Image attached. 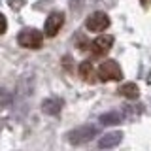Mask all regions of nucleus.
<instances>
[{"label":"nucleus","mask_w":151,"mask_h":151,"mask_svg":"<svg viewBox=\"0 0 151 151\" xmlns=\"http://www.w3.org/2000/svg\"><path fill=\"white\" fill-rule=\"evenodd\" d=\"M113 45V36H98L96 40H93L91 51L94 57H104Z\"/></svg>","instance_id":"423d86ee"},{"label":"nucleus","mask_w":151,"mask_h":151,"mask_svg":"<svg viewBox=\"0 0 151 151\" xmlns=\"http://www.w3.org/2000/svg\"><path fill=\"white\" fill-rule=\"evenodd\" d=\"M140 4H142V8H149L151 0H140Z\"/></svg>","instance_id":"4468645a"},{"label":"nucleus","mask_w":151,"mask_h":151,"mask_svg":"<svg viewBox=\"0 0 151 151\" xmlns=\"http://www.w3.org/2000/svg\"><path fill=\"white\" fill-rule=\"evenodd\" d=\"M98 134V127L96 125H83V127H78V129L70 130L66 134V138L72 145H83L87 142H91L94 136Z\"/></svg>","instance_id":"f257e3e1"},{"label":"nucleus","mask_w":151,"mask_h":151,"mask_svg":"<svg viewBox=\"0 0 151 151\" xmlns=\"http://www.w3.org/2000/svg\"><path fill=\"white\" fill-rule=\"evenodd\" d=\"M85 27H87V30H91V32H102V30H106V28L110 27V17H108L104 12H94L85 19Z\"/></svg>","instance_id":"20e7f679"},{"label":"nucleus","mask_w":151,"mask_h":151,"mask_svg":"<svg viewBox=\"0 0 151 151\" xmlns=\"http://www.w3.org/2000/svg\"><path fill=\"white\" fill-rule=\"evenodd\" d=\"M123 140V132L119 130H113V132H108V134H104L100 140H98V147L100 149H111L115 147V145H119Z\"/></svg>","instance_id":"0eeeda50"},{"label":"nucleus","mask_w":151,"mask_h":151,"mask_svg":"<svg viewBox=\"0 0 151 151\" xmlns=\"http://www.w3.org/2000/svg\"><path fill=\"white\" fill-rule=\"evenodd\" d=\"M6 28H8V21H6V17L0 13V34H4V32H6Z\"/></svg>","instance_id":"ddd939ff"},{"label":"nucleus","mask_w":151,"mask_h":151,"mask_svg":"<svg viewBox=\"0 0 151 151\" xmlns=\"http://www.w3.org/2000/svg\"><path fill=\"white\" fill-rule=\"evenodd\" d=\"M78 72H79V78L83 79V81H87V83H94V68H93V64H91V60H83L81 64H79V68H78Z\"/></svg>","instance_id":"1a4fd4ad"},{"label":"nucleus","mask_w":151,"mask_h":151,"mask_svg":"<svg viewBox=\"0 0 151 151\" xmlns=\"http://www.w3.org/2000/svg\"><path fill=\"white\" fill-rule=\"evenodd\" d=\"M119 94L125 98H129V100H136V98L140 96V89L136 83H125L119 87Z\"/></svg>","instance_id":"9d476101"},{"label":"nucleus","mask_w":151,"mask_h":151,"mask_svg":"<svg viewBox=\"0 0 151 151\" xmlns=\"http://www.w3.org/2000/svg\"><path fill=\"white\" fill-rule=\"evenodd\" d=\"M121 119H123V117L117 111H110V113L100 115V123H102V125H117V123H121Z\"/></svg>","instance_id":"9b49d317"},{"label":"nucleus","mask_w":151,"mask_h":151,"mask_svg":"<svg viewBox=\"0 0 151 151\" xmlns=\"http://www.w3.org/2000/svg\"><path fill=\"white\" fill-rule=\"evenodd\" d=\"M63 110V100L60 98H45L42 102V111L47 115H59Z\"/></svg>","instance_id":"6e6552de"},{"label":"nucleus","mask_w":151,"mask_h":151,"mask_svg":"<svg viewBox=\"0 0 151 151\" xmlns=\"http://www.w3.org/2000/svg\"><path fill=\"white\" fill-rule=\"evenodd\" d=\"M13 100V94L8 89H0V108H8Z\"/></svg>","instance_id":"f8f14e48"},{"label":"nucleus","mask_w":151,"mask_h":151,"mask_svg":"<svg viewBox=\"0 0 151 151\" xmlns=\"http://www.w3.org/2000/svg\"><path fill=\"white\" fill-rule=\"evenodd\" d=\"M17 42L21 47H27V49H40L44 44V34L36 28H25L19 32Z\"/></svg>","instance_id":"f03ea898"},{"label":"nucleus","mask_w":151,"mask_h":151,"mask_svg":"<svg viewBox=\"0 0 151 151\" xmlns=\"http://www.w3.org/2000/svg\"><path fill=\"white\" fill-rule=\"evenodd\" d=\"M63 25H64V13L63 12L49 13V17L45 19V36H49V38L57 36Z\"/></svg>","instance_id":"39448f33"},{"label":"nucleus","mask_w":151,"mask_h":151,"mask_svg":"<svg viewBox=\"0 0 151 151\" xmlns=\"http://www.w3.org/2000/svg\"><path fill=\"white\" fill-rule=\"evenodd\" d=\"M121 78H123L121 66L115 60H104L98 66V79L100 81H119Z\"/></svg>","instance_id":"7ed1b4c3"}]
</instances>
